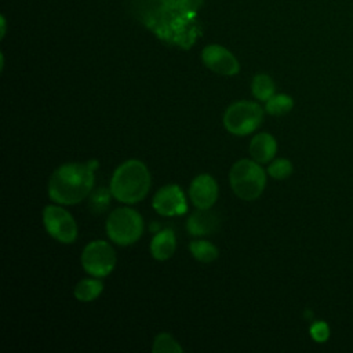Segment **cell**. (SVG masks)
I'll list each match as a JSON object with an SVG mask.
<instances>
[{"mask_svg": "<svg viewBox=\"0 0 353 353\" xmlns=\"http://www.w3.org/2000/svg\"><path fill=\"white\" fill-rule=\"evenodd\" d=\"M97 160L88 163H66L59 165L50 176L48 196L52 201L66 205L80 203L91 192L95 178Z\"/></svg>", "mask_w": 353, "mask_h": 353, "instance_id": "1", "label": "cell"}, {"mask_svg": "<svg viewBox=\"0 0 353 353\" xmlns=\"http://www.w3.org/2000/svg\"><path fill=\"white\" fill-rule=\"evenodd\" d=\"M150 174L139 160H127L120 164L112 176V196L121 203L134 204L141 201L149 192Z\"/></svg>", "mask_w": 353, "mask_h": 353, "instance_id": "2", "label": "cell"}, {"mask_svg": "<svg viewBox=\"0 0 353 353\" xmlns=\"http://www.w3.org/2000/svg\"><path fill=\"white\" fill-rule=\"evenodd\" d=\"M229 182L237 197L250 201L262 194L266 185V175L259 163L255 160L243 159L232 165Z\"/></svg>", "mask_w": 353, "mask_h": 353, "instance_id": "3", "label": "cell"}, {"mask_svg": "<svg viewBox=\"0 0 353 353\" xmlns=\"http://www.w3.org/2000/svg\"><path fill=\"white\" fill-rule=\"evenodd\" d=\"M143 232V219L141 214L130 207L113 210L106 219L108 237L120 245L134 244Z\"/></svg>", "mask_w": 353, "mask_h": 353, "instance_id": "4", "label": "cell"}, {"mask_svg": "<svg viewBox=\"0 0 353 353\" xmlns=\"http://www.w3.org/2000/svg\"><path fill=\"white\" fill-rule=\"evenodd\" d=\"M263 119V109L250 101L232 103L223 114L225 128L234 135H248L255 131Z\"/></svg>", "mask_w": 353, "mask_h": 353, "instance_id": "5", "label": "cell"}, {"mask_svg": "<svg viewBox=\"0 0 353 353\" xmlns=\"http://www.w3.org/2000/svg\"><path fill=\"white\" fill-rule=\"evenodd\" d=\"M81 265L84 270L94 277L108 276L116 265L113 247L103 240L88 243L81 252Z\"/></svg>", "mask_w": 353, "mask_h": 353, "instance_id": "6", "label": "cell"}, {"mask_svg": "<svg viewBox=\"0 0 353 353\" xmlns=\"http://www.w3.org/2000/svg\"><path fill=\"white\" fill-rule=\"evenodd\" d=\"M43 223L48 234L61 243L70 244L77 237V225L62 207L47 205L43 210Z\"/></svg>", "mask_w": 353, "mask_h": 353, "instance_id": "7", "label": "cell"}, {"mask_svg": "<svg viewBox=\"0 0 353 353\" xmlns=\"http://www.w3.org/2000/svg\"><path fill=\"white\" fill-rule=\"evenodd\" d=\"M203 63L212 72L223 76H234L240 70L237 58L219 44H210L201 51Z\"/></svg>", "mask_w": 353, "mask_h": 353, "instance_id": "8", "label": "cell"}, {"mask_svg": "<svg viewBox=\"0 0 353 353\" xmlns=\"http://www.w3.org/2000/svg\"><path fill=\"white\" fill-rule=\"evenodd\" d=\"M153 208L163 216H175L186 212L185 193L178 185H165L160 188L152 201Z\"/></svg>", "mask_w": 353, "mask_h": 353, "instance_id": "9", "label": "cell"}, {"mask_svg": "<svg viewBox=\"0 0 353 353\" xmlns=\"http://www.w3.org/2000/svg\"><path fill=\"white\" fill-rule=\"evenodd\" d=\"M189 197L196 208H211L218 199L216 181L210 174L194 176L189 188Z\"/></svg>", "mask_w": 353, "mask_h": 353, "instance_id": "10", "label": "cell"}, {"mask_svg": "<svg viewBox=\"0 0 353 353\" xmlns=\"http://www.w3.org/2000/svg\"><path fill=\"white\" fill-rule=\"evenodd\" d=\"M219 226L218 215L210 208H197L186 222V229L193 236H204L214 233Z\"/></svg>", "mask_w": 353, "mask_h": 353, "instance_id": "11", "label": "cell"}, {"mask_svg": "<svg viewBox=\"0 0 353 353\" xmlns=\"http://www.w3.org/2000/svg\"><path fill=\"white\" fill-rule=\"evenodd\" d=\"M277 152L276 138L268 132L256 134L250 143V154L259 164L269 163Z\"/></svg>", "mask_w": 353, "mask_h": 353, "instance_id": "12", "label": "cell"}, {"mask_svg": "<svg viewBox=\"0 0 353 353\" xmlns=\"http://www.w3.org/2000/svg\"><path fill=\"white\" fill-rule=\"evenodd\" d=\"M176 239L171 229H163L156 233L150 241V254L157 261H165L174 255Z\"/></svg>", "mask_w": 353, "mask_h": 353, "instance_id": "13", "label": "cell"}, {"mask_svg": "<svg viewBox=\"0 0 353 353\" xmlns=\"http://www.w3.org/2000/svg\"><path fill=\"white\" fill-rule=\"evenodd\" d=\"M103 290V284L98 279H84L74 287V298L80 302H91L97 299Z\"/></svg>", "mask_w": 353, "mask_h": 353, "instance_id": "14", "label": "cell"}, {"mask_svg": "<svg viewBox=\"0 0 353 353\" xmlns=\"http://www.w3.org/2000/svg\"><path fill=\"white\" fill-rule=\"evenodd\" d=\"M276 85L272 77L266 73H259L252 79L251 83V92L259 101H268L270 97L274 95Z\"/></svg>", "mask_w": 353, "mask_h": 353, "instance_id": "15", "label": "cell"}, {"mask_svg": "<svg viewBox=\"0 0 353 353\" xmlns=\"http://www.w3.org/2000/svg\"><path fill=\"white\" fill-rule=\"evenodd\" d=\"M189 250L192 255L203 263L212 262L218 258V248L205 240H196L189 244Z\"/></svg>", "mask_w": 353, "mask_h": 353, "instance_id": "16", "label": "cell"}, {"mask_svg": "<svg viewBox=\"0 0 353 353\" xmlns=\"http://www.w3.org/2000/svg\"><path fill=\"white\" fill-rule=\"evenodd\" d=\"M294 106V101L287 94H274L265 103V110L272 116H283Z\"/></svg>", "mask_w": 353, "mask_h": 353, "instance_id": "17", "label": "cell"}, {"mask_svg": "<svg viewBox=\"0 0 353 353\" xmlns=\"http://www.w3.org/2000/svg\"><path fill=\"white\" fill-rule=\"evenodd\" d=\"M152 350L161 353H182V347L179 346V343L170 334L165 332H161L154 338Z\"/></svg>", "mask_w": 353, "mask_h": 353, "instance_id": "18", "label": "cell"}, {"mask_svg": "<svg viewBox=\"0 0 353 353\" xmlns=\"http://www.w3.org/2000/svg\"><path fill=\"white\" fill-rule=\"evenodd\" d=\"M268 174L274 179H285L292 174V163L287 159H276L268 167Z\"/></svg>", "mask_w": 353, "mask_h": 353, "instance_id": "19", "label": "cell"}, {"mask_svg": "<svg viewBox=\"0 0 353 353\" xmlns=\"http://www.w3.org/2000/svg\"><path fill=\"white\" fill-rule=\"evenodd\" d=\"M110 194L112 192L110 190H106V189H99L97 190L92 197H91V208L95 211V212H103L108 205H109V199H110Z\"/></svg>", "mask_w": 353, "mask_h": 353, "instance_id": "20", "label": "cell"}, {"mask_svg": "<svg viewBox=\"0 0 353 353\" xmlns=\"http://www.w3.org/2000/svg\"><path fill=\"white\" fill-rule=\"evenodd\" d=\"M310 335L316 342H325L330 338V327L324 321H314L310 325Z\"/></svg>", "mask_w": 353, "mask_h": 353, "instance_id": "21", "label": "cell"}, {"mask_svg": "<svg viewBox=\"0 0 353 353\" xmlns=\"http://www.w3.org/2000/svg\"><path fill=\"white\" fill-rule=\"evenodd\" d=\"M4 32H6V21H4V18L1 17V37L4 36Z\"/></svg>", "mask_w": 353, "mask_h": 353, "instance_id": "22", "label": "cell"}]
</instances>
